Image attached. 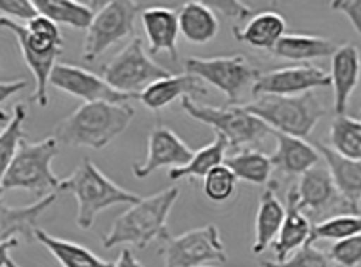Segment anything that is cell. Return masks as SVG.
Masks as SVG:
<instances>
[{
  "label": "cell",
  "mask_w": 361,
  "mask_h": 267,
  "mask_svg": "<svg viewBox=\"0 0 361 267\" xmlns=\"http://www.w3.org/2000/svg\"><path fill=\"white\" fill-rule=\"evenodd\" d=\"M136 111L126 104H82L54 132L58 144L104 149L128 128Z\"/></svg>",
  "instance_id": "1"
},
{
  "label": "cell",
  "mask_w": 361,
  "mask_h": 267,
  "mask_svg": "<svg viewBox=\"0 0 361 267\" xmlns=\"http://www.w3.org/2000/svg\"><path fill=\"white\" fill-rule=\"evenodd\" d=\"M176 201V187H169L157 195L140 199V202L132 204L130 209L113 222L109 233H105L102 239L104 248L134 244L140 250H144L149 242L169 239L171 235L166 228V220Z\"/></svg>",
  "instance_id": "2"
},
{
  "label": "cell",
  "mask_w": 361,
  "mask_h": 267,
  "mask_svg": "<svg viewBox=\"0 0 361 267\" xmlns=\"http://www.w3.org/2000/svg\"><path fill=\"white\" fill-rule=\"evenodd\" d=\"M69 191L77 201V225L90 229L96 222V216L117 204H136L142 197L118 187L117 183L105 176L104 172L85 159L71 176L61 180V190Z\"/></svg>",
  "instance_id": "3"
},
{
  "label": "cell",
  "mask_w": 361,
  "mask_h": 267,
  "mask_svg": "<svg viewBox=\"0 0 361 267\" xmlns=\"http://www.w3.org/2000/svg\"><path fill=\"white\" fill-rule=\"evenodd\" d=\"M245 109L260 118L269 130L300 139H306L319 118L327 115L325 105L314 92L300 96H260L257 101L245 105Z\"/></svg>",
  "instance_id": "4"
},
{
  "label": "cell",
  "mask_w": 361,
  "mask_h": 267,
  "mask_svg": "<svg viewBox=\"0 0 361 267\" xmlns=\"http://www.w3.org/2000/svg\"><path fill=\"white\" fill-rule=\"evenodd\" d=\"M58 151L59 144L54 136L40 142H29L25 137L0 183L2 193L23 190L47 197L61 190V180L52 172V161Z\"/></svg>",
  "instance_id": "5"
},
{
  "label": "cell",
  "mask_w": 361,
  "mask_h": 267,
  "mask_svg": "<svg viewBox=\"0 0 361 267\" xmlns=\"http://www.w3.org/2000/svg\"><path fill=\"white\" fill-rule=\"evenodd\" d=\"M182 109L191 118L209 124L216 134H222L228 142V147H233V149L258 144L268 134H271V130L260 118L245 109V105L212 107V105L197 104L193 98H184Z\"/></svg>",
  "instance_id": "6"
},
{
  "label": "cell",
  "mask_w": 361,
  "mask_h": 267,
  "mask_svg": "<svg viewBox=\"0 0 361 267\" xmlns=\"http://www.w3.org/2000/svg\"><path fill=\"white\" fill-rule=\"evenodd\" d=\"M99 77L117 92L138 98L149 85L171 77V71L155 63L145 52L144 40L134 37L107 66L99 69Z\"/></svg>",
  "instance_id": "7"
},
{
  "label": "cell",
  "mask_w": 361,
  "mask_h": 267,
  "mask_svg": "<svg viewBox=\"0 0 361 267\" xmlns=\"http://www.w3.org/2000/svg\"><path fill=\"white\" fill-rule=\"evenodd\" d=\"M185 73L209 82L228 96L231 105L243 96L247 88H252L262 73L245 56H218V58L185 59Z\"/></svg>",
  "instance_id": "8"
},
{
  "label": "cell",
  "mask_w": 361,
  "mask_h": 267,
  "mask_svg": "<svg viewBox=\"0 0 361 267\" xmlns=\"http://www.w3.org/2000/svg\"><path fill=\"white\" fill-rule=\"evenodd\" d=\"M159 254L164 267H203L228 261L222 235L214 223L164 239Z\"/></svg>",
  "instance_id": "9"
},
{
  "label": "cell",
  "mask_w": 361,
  "mask_h": 267,
  "mask_svg": "<svg viewBox=\"0 0 361 267\" xmlns=\"http://www.w3.org/2000/svg\"><path fill=\"white\" fill-rule=\"evenodd\" d=\"M140 10H142L140 4L126 0H111L99 8L90 27L86 29L82 59L94 61L107 48L134 35V21L138 18Z\"/></svg>",
  "instance_id": "10"
},
{
  "label": "cell",
  "mask_w": 361,
  "mask_h": 267,
  "mask_svg": "<svg viewBox=\"0 0 361 267\" xmlns=\"http://www.w3.org/2000/svg\"><path fill=\"white\" fill-rule=\"evenodd\" d=\"M50 86L56 90L66 92L73 98L82 99L85 104H128L134 96L117 92L105 82L104 78L69 63H56L50 75Z\"/></svg>",
  "instance_id": "11"
},
{
  "label": "cell",
  "mask_w": 361,
  "mask_h": 267,
  "mask_svg": "<svg viewBox=\"0 0 361 267\" xmlns=\"http://www.w3.org/2000/svg\"><path fill=\"white\" fill-rule=\"evenodd\" d=\"M331 86V78L323 69L314 66L281 67L262 73L252 85V96H300L315 88Z\"/></svg>",
  "instance_id": "12"
},
{
  "label": "cell",
  "mask_w": 361,
  "mask_h": 267,
  "mask_svg": "<svg viewBox=\"0 0 361 267\" xmlns=\"http://www.w3.org/2000/svg\"><path fill=\"white\" fill-rule=\"evenodd\" d=\"M0 27L12 31L18 44H20V52L23 56V61L27 67L31 69L35 77V92H33V101L39 107H48L50 99H48V86H50V75H52L54 67L58 63V58L61 56L59 48L54 50H47V48H40L31 40L29 33L23 23L18 21L8 20V18H0Z\"/></svg>",
  "instance_id": "13"
},
{
  "label": "cell",
  "mask_w": 361,
  "mask_h": 267,
  "mask_svg": "<svg viewBox=\"0 0 361 267\" xmlns=\"http://www.w3.org/2000/svg\"><path fill=\"white\" fill-rule=\"evenodd\" d=\"M195 151L185 144L176 132H172L166 126H155L147 137V155L140 164L132 166L134 176L144 180L152 176L153 172L164 166L180 168L191 161Z\"/></svg>",
  "instance_id": "14"
},
{
  "label": "cell",
  "mask_w": 361,
  "mask_h": 267,
  "mask_svg": "<svg viewBox=\"0 0 361 267\" xmlns=\"http://www.w3.org/2000/svg\"><path fill=\"white\" fill-rule=\"evenodd\" d=\"M361 56L355 44H342L331 56V88L335 98V115H346L350 98L360 82Z\"/></svg>",
  "instance_id": "15"
},
{
  "label": "cell",
  "mask_w": 361,
  "mask_h": 267,
  "mask_svg": "<svg viewBox=\"0 0 361 267\" xmlns=\"http://www.w3.org/2000/svg\"><path fill=\"white\" fill-rule=\"evenodd\" d=\"M314 147L327 164L342 201L348 202L350 209L357 212L361 209V161L338 155L325 144H314Z\"/></svg>",
  "instance_id": "16"
},
{
  "label": "cell",
  "mask_w": 361,
  "mask_h": 267,
  "mask_svg": "<svg viewBox=\"0 0 361 267\" xmlns=\"http://www.w3.org/2000/svg\"><path fill=\"white\" fill-rule=\"evenodd\" d=\"M142 25H144L147 42H149V52H152V56L166 52L176 61V42L178 37H180L178 12L163 6L144 8L142 10Z\"/></svg>",
  "instance_id": "17"
},
{
  "label": "cell",
  "mask_w": 361,
  "mask_h": 267,
  "mask_svg": "<svg viewBox=\"0 0 361 267\" xmlns=\"http://www.w3.org/2000/svg\"><path fill=\"white\" fill-rule=\"evenodd\" d=\"M271 136H276L277 139L276 153L269 156L271 166L285 176H302L304 172H308L319 164L322 156L308 142L274 130H271Z\"/></svg>",
  "instance_id": "18"
},
{
  "label": "cell",
  "mask_w": 361,
  "mask_h": 267,
  "mask_svg": "<svg viewBox=\"0 0 361 267\" xmlns=\"http://www.w3.org/2000/svg\"><path fill=\"white\" fill-rule=\"evenodd\" d=\"M197 94H207V86L203 80L185 73V75H171V77L161 78L157 82L147 86L138 98L147 109L161 111L164 107L174 104L176 99L191 98Z\"/></svg>",
  "instance_id": "19"
},
{
  "label": "cell",
  "mask_w": 361,
  "mask_h": 267,
  "mask_svg": "<svg viewBox=\"0 0 361 267\" xmlns=\"http://www.w3.org/2000/svg\"><path fill=\"white\" fill-rule=\"evenodd\" d=\"M300 209L310 212H323L335 206L342 197L336 191V185L331 178V172L325 166H314L300 176L298 185H295Z\"/></svg>",
  "instance_id": "20"
},
{
  "label": "cell",
  "mask_w": 361,
  "mask_h": 267,
  "mask_svg": "<svg viewBox=\"0 0 361 267\" xmlns=\"http://www.w3.org/2000/svg\"><path fill=\"white\" fill-rule=\"evenodd\" d=\"M287 214H285V222L281 225V231L277 235V239L274 241V252H276V261H285L289 258L290 252H295L298 248H302L304 244H310V233H312V223L306 218V214L298 204V197H296V190L290 187L287 193Z\"/></svg>",
  "instance_id": "21"
},
{
  "label": "cell",
  "mask_w": 361,
  "mask_h": 267,
  "mask_svg": "<svg viewBox=\"0 0 361 267\" xmlns=\"http://www.w3.org/2000/svg\"><path fill=\"white\" fill-rule=\"evenodd\" d=\"M233 35L239 42L271 52L274 46L287 35V21L281 13L260 12L255 13L243 27H233Z\"/></svg>",
  "instance_id": "22"
},
{
  "label": "cell",
  "mask_w": 361,
  "mask_h": 267,
  "mask_svg": "<svg viewBox=\"0 0 361 267\" xmlns=\"http://www.w3.org/2000/svg\"><path fill=\"white\" fill-rule=\"evenodd\" d=\"M180 35L191 44H207L214 39L220 29L216 12H212L207 2L190 0L178 10Z\"/></svg>",
  "instance_id": "23"
},
{
  "label": "cell",
  "mask_w": 361,
  "mask_h": 267,
  "mask_svg": "<svg viewBox=\"0 0 361 267\" xmlns=\"http://www.w3.org/2000/svg\"><path fill=\"white\" fill-rule=\"evenodd\" d=\"M58 195L50 193V195L42 197L29 206H21V209H12L0 202V242L10 241V239H18V235H33L37 229V220L44 214Z\"/></svg>",
  "instance_id": "24"
},
{
  "label": "cell",
  "mask_w": 361,
  "mask_h": 267,
  "mask_svg": "<svg viewBox=\"0 0 361 267\" xmlns=\"http://www.w3.org/2000/svg\"><path fill=\"white\" fill-rule=\"evenodd\" d=\"M287 210L276 197V185H269L262 191L260 206L257 212V233L252 242V254H260L269 244H274L281 231Z\"/></svg>",
  "instance_id": "25"
},
{
  "label": "cell",
  "mask_w": 361,
  "mask_h": 267,
  "mask_svg": "<svg viewBox=\"0 0 361 267\" xmlns=\"http://www.w3.org/2000/svg\"><path fill=\"white\" fill-rule=\"evenodd\" d=\"M33 237L47 248L61 267H113L111 261L102 260L92 250H88L79 242L54 237L44 229H35Z\"/></svg>",
  "instance_id": "26"
},
{
  "label": "cell",
  "mask_w": 361,
  "mask_h": 267,
  "mask_svg": "<svg viewBox=\"0 0 361 267\" xmlns=\"http://www.w3.org/2000/svg\"><path fill=\"white\" fill-rule=\"evenodd\" d=\"M338 46L323 37L314 35H285L276 46L271 54L279 59H289V61H312V59L331 58Z\"/></svg>",
  "instance_id": "27"
},
{
  "label": "cell",
  "mask_w": 361,
  "mask_h": 267,
  "mask_svg": "<svg viewBox=\"0 0 361 267\" xmlns=\"http://www.w3.org/2000/svg\"><path fill=\"white\" fill-rule=\"evenodd\" d=\"M33 2L37 12L52 20L56 25L88 29L96 15L94 8L86 6L85 2H73V0H33Z\"/></svg>",
  "instance_id": "28"
},
{
  "label": "cell",
  "mask_w": 361,
  "mask_h": 267,
  "mask_svg": "<svg viewBox=\"0 0 361 267\" xmlns=\"http://www.w3.org/2000/svg\"><path fill=\"white\" fill-rule=\"evenodd\" d=\"M226 151H228V142L222 134L214 136V142H210L209 145H204L203 149H199L193 153L191 161L180 168H172L169 172V178L172 182L178 180H185V178H204L210 170H214L216 166L224 164L226 161Z\"/></svg>",
  "instance_id": "29"
},
{
  "label": "cell",
  "mask_w": 361,
  "mask_h": 267,
  "mask_svg": "<svg viewBox=\"0 0 361 267\" xmlns=\"http://www.w3.org/2000/svg\"><path fill=\"white\" fill-rule=\"evenodd\" d=\"M224 164L235 174L237 180L255 183V185H266L274 172L271 159L257 149H243L233 153L231 156H226Z\"/></svg>",
  "instance_id": "30"
},
{
  "label": "cell",
  "mask_w": 361,
  "mask_h": 267,
  "mask_svg": "<svg viewBox=\"0 0 361 267\" xmlns=\"http://www.w3.org/2000/svg\"><path fill=\"white\" fill-rule=\"evenodd\" d=\"M331 149L352 161H361V123L357 118L335 117L331 124Z\"/></svg>",
  "instance_id": "31"
},
{
  "label": "cell",
  "mask_w": 361,
  "mask_h": 267,
  "mask_svg": "<svg viewBox=\"0 0 361 267\" xmlns=\"http://www.w3.org/2000/svg\"><path fill=\"white\" fill-rule=\"evenodd\" d=\"M361 235V216L360 214H338L331 216L323 222L312 225L310 244L315 241H344L350 237Z\"/></svg>",
  "instance_id": "32"
},
{
  "label": "cell",
  "mask_w": 361,
  "mask_h": 267,
  "mask_svg": "<svg viewBox=\"0 0 361 267\" xmlns=\"http://www.w3.org/2000/svg\"><path fill=\"white\" fill-rule=\"evenodd\" d=\"M27 118L25 105L18 104L13 107L12 120L8 124L4 132L0 134V183L6 176L8 168L12 164L13 156L20 149V144L25 139V132H23V123Z\"/></svg>",
  "instance_id": "33"
},
{
  "label": "cell",
  "mask_w": 361,
  "mask_h": 267,
  "mask_svg": "<svg viewBox=\"0 0 361 267\" xmlns=\"http://www.w3.org/2000/svg\"><path fill=\"white\" fill-rule=\"evenodd\" d=\"M237 187V178L226 164H220L203 178V191L207 199L216 204L228 202Z\"/></svg>",
  "instance_id": "34"
},
{
  "label": "cell",
  "mask_w": 361,
  "mask_h": 267,
  "mask_svg": "<svg viewBox=\"0 0 361 267\" xmlns=\"http://www.w3.org/2000/svg\"><path fill=\"white\" fill-rule=\"evenodd\" d=\"M27 29V33L31 37L35 44L47 50H54V48H63V39H61V31L59 27L54 23L52 20H48L44 15H37L31 21L23 23Z\"/></svg>",
  "instance_id": "35"
},
{
  "label": "cell",
  "mask_w": 361,
  "mask_h": 267,
  "mask_svg": "<svg viewBox=\"0 0 361 267\" xmlns=\"http://www.w3.org/2000/svg\"><path fill=\"white\" fill-rule=\"evenodd\" d=\"M262 267H338L329 254L314 248V244H304L285 261H262Z\"/></svg>",
  "instance_id": "36"
},
{
  "label": "cell",
  "mask_w": 361,
  "mask_h": 267,
  "mask_svg": "<svg viewBox=\"0 0 361 267\" xmlns=\"http://www.w3.org/2000/svg\"><path fill=\"white\" fill-rule=\"evenodd\" d=\"M329 258L338 267L361 266V235L335 242L329 248Z\"/></svg>",
  "instance_id": "37"
},
{
  "label": "cell",
  "mask_w": 361,
  "mask_h": 267,
  "mask_svg": "<svg viewBox=\"0 0 361 267\" xmlns=\"http://www.w3.org/2000/svg\"><path fill=\"white\" fill-rule=\"evenodd\" d=\"M0 12L12 21H31L39 15L33 0H0Z\"/></svg>",
  "instance_id": "38"
},
{
  "label": "cell",
  "mask_w": 361,
  "mask_h": 267,
  "mask_svg": "<svg viewBox=\"0 0 361 267\" xmlns=\"http://www.w3.org/2000/svg\"><path fill=\"white\" fill-rule=\"evenodd\" d=\"M210 6L212 12H218L226 15V18H230L233 20L235 25L233 27H239V23H247V21L252 18V10L247 6H243L241 2H233V0H228V2H224V0H214V2H207Z\"/></svg>",
  "instance_id": "39"
},
{
  "label": "cell",
  "mask_w": 361,
  "mask_h": 267,
  "mask_svg": "<svg viewBox=\"0 0 361 267\" xmlns=\"http://www.w3.org/2000/svg\"><path fill=\"white\" fill-rule=\"evenodd\" d=\"M331 8L344 13L355 31L361 35V0H336V2H331Z\"/></svg>",
  "instance_id": "40"
},
{
  "label": "cell",
  "mask_w": 361,
  "mask_h": 267,
  "mask_svg": "<svg viewBox=\"0 0 361 267\" xmlns=\"http://www.w3.org/2000/svg\"><path fill=\"white\" fill-rule=\"evenodd\" d=\"M27 80L25 78H18V80H8V82H0V105L4 104L8 98L16 96L18 92L25 90Z\"/></svg>",
  "instance_id": "41"
},
{
  "label": "cell",
  "mask_w": 361,
  "mask_h": 267,
  "mask_svg": "<svg viewBox=\"0 0 361 267\" xmlns=\"http://www.w3.org/2000/svg\"><path fill=\"white\" fill-rule=\"evenodd\" d=\"M113 267H144L140 263V260L136 256L132 254L130 248H123V252L118 256V260L113 263Z\"/></svg>",
  "instance_id": "42"
},
{
  "label": "cell",
  "mask_w": 361,
  "mask_h": 267,
  "mask_svg": "<svg viewBox=\"0 0 361 267\" xmlns=\"http://www.w3.org/2000/svg\"><path fill=\"white\" fill-rule=\"evenodd\" d=\"M20 244V239H10V241L0 242V267H6V263L12 258H10V250Z\"/></svg>",
  "instance_id": "43"
},
{
  "label": "cell",
  "mask_w": 361,
  "mask_h": 267,
  "mask_svg": "<svg viewBox=\"0 0 361 267\" xmlns=\"http://www.w3.org/2000/svg\"><path fill=\"white\" fill-rule=\"evenodd\" d=\"M10 120H12V115L8 111H0V134L4 132V128H6L8 124H10Z\"/></svg>",
  "instance_id": "44"
},
{
  "label": "cell",
  "mask_w": 361,
  "mask_h": 267,
  "mask_svg": "<svg viewBox=\"0 0 361 267\" xmlns=\"http://www.w3.org/2000/svg\"><path fill=\"white\" fill-rule=\"evenodd\" d=\"M6 267H20V266H18V263H16V261H13V260H10L6 263Z\"/></svg>",
  "instance_id": "45"
},
{
  "label": "cell",
  "mask_w": 361,
  "mask_h": 267,
  "mask_svg": "<svg viewBox=\"0 0 361 267\" xmlns=\"http://www.w3.org/2000/svg\"><path fill=\"white\" fill-rule=\"evenodd\" d=\"M357 120H360V123H361V109H360V113H357Z\"/></svg>",
  "instance_id": "46"
},
{
  "label": "cell",
  "mask_w": 361,
  "mask_h": 267,
  "mask_svg": "<svg viewBox=\"0 0 361 267\" xmlns=\"http://www.w3.org/2000/svg\"><path fill=\"white\" fill-rule=\"evenodd\" d=\"M0 202H2V190H0Z\"/></svg>",
  "instance_id": "47"
},
{
  "label": "cell",
  "mask_w": 361,
  "mask_h": 267,
  "mask_svg": "<svg viewBox=\"0 0 361 267\" xmlns=\"http://www.w3.org/2000/svg\"><path fill=\"white\" fill-rule=\"evenodd\" d=\"M203 267H209V266H203Z\"/></svg>",
  "instance_id": "48"
}]
</instances>
